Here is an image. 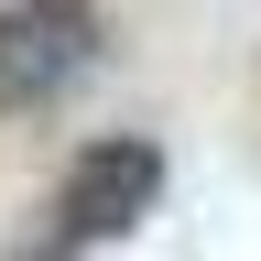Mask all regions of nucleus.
Masks as SVG:
<instances>
[{
	"mask_svg": "<svg viewBox=\"0 0 261 261\" xmlns=\"http://www.w3.org/2000/svg\"><path fill=\"white\" fill-rule=\"evenodd\" d=\"M152 196H163V152L142 142V130H109V142H87L76 163H65V185L44 207V250H22V261H76L98 240H120Z\"/></svg>",
	"mask_w": 261,
	"mask_h": 261,
	"instance_id": "1",
	"label": "nucleus"
},
{
	"mask_svg": "<svg viewBox=\"0 0 261 261\" xmlns=\"http://www.w3.org/2000/svg\"><path fill=\"white\" fill-rule=\"evenodd\" d=\"M98 65V0H0V109H44Z\"/></svg>",
	"mask_w": 261,
	"mask_h": 261,
	"instance_id": "2",
	"label": "nucleus"
}]
</instances>
